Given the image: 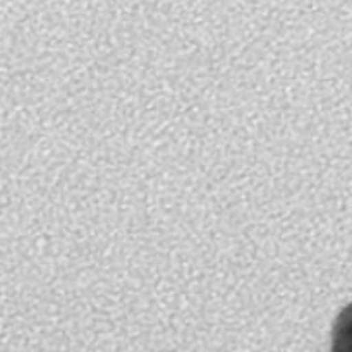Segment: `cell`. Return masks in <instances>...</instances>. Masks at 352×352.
Here are the masks:
<instances>
[{
	"label": "cell",
	"mask_w": 352,
	"mask_h": 352,
	"mask_svg": "<svg viewBox=\"0 0 352 352\" xmlns=\"http://www.w3.org/2000/svg\"><path fill=\"white\" fill-rule=\"evenodd\" d=\"M330 352H352V302L337 316Z\"/></svg>",
	"instance_id": "6da1fadb"
}]
</instances>
